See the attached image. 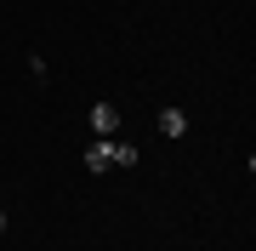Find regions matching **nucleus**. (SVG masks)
<instances>
[{"label":"nucleus","instance_id":"f257e3e1","mask_svg":"<svg viewBox=\"0 0 256 251\" xmlns=\"http://www.w3.org/2000/svg\"><path fill=\"white\" fill-rule=\"evenodd\" d=\"M92 131H97V137H114V131H120V109H114V103H92Z\"/></svg>","mask_w":256,"mask_h":251},{"label":"nucleus","instance_id":"f03ea898","mask_svg":"<svg viewBox=\"0 0 256 251\" xmlns=\"http://www.w3.org/2000/svg\"><path fill=\"white\" fill-rule=\"evenodd\" d=\"M108 166H114V137H97L86 149V171H108Z\"/></svg>","mask_w":256,"mask_h":251},{"label":"nucleus","instance_id":"7ed1b4c3","mask_svg":"<svg viewBox=\"0 0 256 251\" xmlns=\"http://www.w3.org/2000/svg\"><path fill=\"white\" fill-rule=\"evenodd\" d=\"M160 131H165V137H182V131H188V114L182 109H160Z\"/></svg>","mask_w":256,"mask_h":251},{"label":"nucleus","instance_id":"20e7f679","mask_svg":"<svg viewBox=\"0 0 256 251\" xmlns=\"http://www.w3.org/2000/svg\"><path fill=\"white\" fill-rule=\"evenodd\" d=\"M114 166H137V143H114Z\"/></svg>","mask_w":256,"mask_h":251},{"label":"nucleus","instance_id":"39448f33","mask_svg":"<svg viewBox=\"0 0 256 251\" xmlns=\"http://www.w3.org/2000/svg\"><path fill=\"white\" fill-rule=\"evenodd\" d=\"M0 234H6V211H0Z\"/></svg>","mask_w":256,"mask_h":251}]
</instances>
